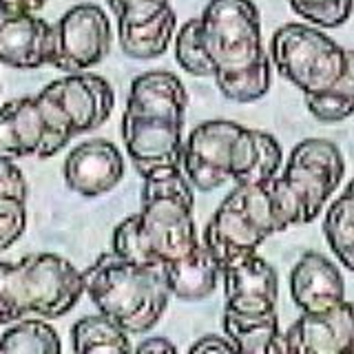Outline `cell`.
<instances>
[{"label": "cell", "mask_w": 354, "mask_h": 354, "mask_svg": "<svg viewBox=\"0 0 354 354\" xmlns=\"http://www.w3.org/2000/svg\"><path fill=\"white\" fill-rule=\"evenodd\" d=\"M47 0H0V5L9 7V9H18V11H29V14H36L44 7Z\"/></svg>", "instance_id": "34"}, {"label": "cell", "mask_w": 354, "mask_h": 354, "mask_svg": "<svg viewBox=\"0 0 354 354\" xmlns=\"http://www.w3.org/2000/svg\"><path fill=\"white\" fill-rule=\"evenodd\" d=\"M40 93L62 111L75 136L102 127L115 106L113 86L102 75L86 71L66 73L49 82Z\"/></svg>", "instance_id": "12"}, {"label": "cell", "mask_w": 354, "mask_h": 354, "mask_svg": "<svg viewBox=\"0 0 354 354\" xmlns=\"http://www.w3.org/2000/svg\"><path fill=\"white\" fill-rule=\"evenodd\" d=\"M290 295L301 313H324L346 301L343 274L321 252H306L290 272Z\"/></svg>", "instance_id": "17"}, {"label": "cell", "mask_w": 354, "mask_h": 354, "mask_svg": "<svg viewBox=\"0 0 354 354\" xmlns=\"http://www.w3.org/2000/svg\"><path fill=\"white\" fill-rule=\"evenodd\" d=\"M27 226V208L25 202L5 199L0 202V250H7L16 243Z\"/></svg>", "instance_id": "30"}, {"label": "cell", "mask_w": 354, "mask_h": 354, "mask_svg": "<svg viewBox=\"0 0 354 354\" xmlns=\"http://www.w3.org/2000/svg\"><path fill=\"white\" fill-rule=\"evenodd\" d=\"M84 295V277L71 261L53 252L0 261V324L27 317L58 319Z\"/></svg>", "instance_id": "4"}, {"label": "cell", "mask_w": 354, "mask_h": 354, "mask_svg": "<svg viewBox=\"0 0 354 354\" xmlns=\"http://www.w3.org/2000/svg\"><path fill=\"white\" fill-rule=\"evenodd\" d=\"M224 332L235 343L237 352L248 354H283L286 341L279 330V317L272 315H239L232 310H224Z\"/></svg>", "instance_id": "21"}, {"label": "cell", "mask_w": 354, "mask_h": 354, "mask_svg": "<svg viewBox=\"0 0 354 354\" xmlns=\"http://www.w3.org/2000/svg\"><path fill=\"white\" fill-rule=\"evenodd\" d=\"M288 3L299 18L321 29L346 25L354 7V0H288Z\"/></svg>", "instance_id": "28"}, {"label": "cell", "mask_w": 354, "mask_h": 354, "mask_svg": "<svg viewBox=\"0 0 354 354\" xmlns=\"http://www.w3.org/2000/svg\"><path fill=\"white\" fill-rule=\"evenodd\" d=\"M106 3L118 16V27L144 25L171 7L169 0H106Z\"/></svg>", "instance_id": "29"}, {"label": "cell", "mask_w": 354, "mask_h": 354, "mask_svg": "<svg viewBox=\"0 0 354 354\" xmlns=\"http://www.w3.org/2000/svg\"><path fill=\"white\" fill-rule=\"evenodd\" d=\"M175 58L184 71L197 77H213V66L199 38V18L188 20L175 36Z\"/></svg>", "instance_id": "27"}, {"label": "cell", "mask_w": 354, "mask_h": 354, "mask_svg": "<svg viewBox=\"0 0 354 354\" xmlns=\"http://www.w3.org/2000/svg\"><path fill=\"white\" fill-rule=\"evenodd\" d=\"M29 186L22 171L14 164V160L0 158V202L5 199H18V202H27Z\"/></svg>", "instance_id": "31"}, {"label": "cell", "mask_w": 354, "mask_h": 354, "mask_svg": "<svg viewBox=\"0 0 354 354\" xmlns=\"http://www.w3.org/2000/svg\"><path fill=\"white\" fill-rule=\"evenodd\" d=\"M274 232H283L268 184H235L204 230L219 268L250 257Z\"/></svg>", "instance_id": "6"}, {"label": "cell", "mask_w": 354, "mask_h": 354, "mask_svg": "<svg viewBox=\"0 0 354 354\" xmlns=\"http://www.w3.org/2000/svg\"><path fill=\"white\" fill-rule=\"evenodd\" d=\"M343 173L346 162L335 142L321 138L299 142L288 158L283 175L266 180L281 230L310 224L339 188Z\"/></svg>", "instance_id": "5"}, {"label": "cell", "mask_w": 354, "mask_h": 354, "mask_svg": "<svg viewBox=\"0 0 354 354\" xmlns=\"http://www.w3.org/2000/svg\"><path fill=\"white\" fill-rule=\"evenodd\" d=\"M324 235L341 266L354 272V180L326 210Z\"/></svg>", "instance_id": "23"}, {"label": "cell", "mask_w": 354, "mask_h": 354, "mask_svg": "<svg viewBox=\"0 0 354 354\" xmlns=\"http://www.w3.org/2000/svg\"><path fill=\"white\" fill-rule=\"evenodd\" d=\"M193 184L180 166L144 177L142 210L120 221L111 248L122 259L144 266H164L197 246L193 219Z\"/></svg>", "instance_id": "1"}, {"label": "cell", "mask_w": 354, "mask_h": 354, "mask_svg": "<svg viewBox=\"0 0 354 354\" xmlns=\"http://www.w3.org/2000/svg\"><path fill=\"white\" fill-rule=\"evenodd\" d=\"M73 129L49 97H18L0 109V158L47 160L71 142Z\"/></svg>", "instance_id": "8"}, {"label": "cell", "mask_w": 354, "mask_h": 354, "mask_svg": "<svg viewBox=\"0 0 354 354\" xmlns=\"http://www.w3.org/2000/svg\"><path fill=\"white\" fill-rule=\"evenodd\" d=\"M62 343L47 321L20 319L14 321L3 337H0V352L3 354H58Z\"/></svg>", "instance_id": "25"}, {"label": "cell", "mask_w": 354, "mask_h": 354, "mask_svg": "<svg viewBox=\"0 0 354 354\" xmlns=\"http://www.w3.org/2000/svg\"><path fill=\"white\" fill-rule=\"evenodd\" d=\"M73 352H131L129 332L106 315H91L75 321L71 328Z\"/></svg>", "instance_id": "24"}, {"label": "cell", "mask_w": 354, "mask_h": 354, "mask_svg": "<svg viewBox=\"0 0 354 354\" xmlns=\"http://www.w3.org/2000/svg\"><path fill=\"white\" fill-rule=\"evenodd\" d=\"M350 53L321 29L304 22H288L270 40L277 71L306 97L330 91L348 73Z\"/></svg>", "instance_id": "7"}, {"label": "cell", "mask_w": 354, "mask_h": 354, "mask_svg": "<svg viewBox=\"0 0 354 354\" xmlns=\"http://www.w3.org/2000/svg\"><path fill=\"white\" fill-rule=\"evenodd\" d=\"M82 277L93 306L129 335L153 330L171 299L164 266L133 263L115 252L100 254Z\"/></svg>", "instance_id": "3"}, {"label": "cell", "mask_w": 354, "mask_h": 354, "mask_svg": "<svg viewBox=\"0 0 354 354\" xmlns=\"http://www.w3.org/2000/svg\"><path fill=\"white\" fill-rule=\"evenodd\" d=\"M55 51L51 64L64 73H82L102 62L113 42L102 7L82 3L71 7L53 27Z\"/></svg>", "instance_id": "10"}, {"label": "cell", "mask_w": 354, "mask_h": 354, "mask_svg": "<svg viewBox=\"0 0 354 354\" xmlns=\"http://www.w3.org/2000/svg\"><path fill=\"white\" fill-rule=\"evenodd\" d=\"M191 352L199 354V352H237L235 343H232L228 337H219V335H206L197 343L191 346Z\"/></svg>", "instance_id": "32"}, {"label": "cell", "mask_w": 354, "mask_h": 354, "mask_svg": "<svg viewBox=\"0 0 354 354\" xmlns=\"http://www.w3.org/2000/svg\"><path fill=\"white\" fill-rule=\"evenodd\" d=\"M164 274L173 297L182 301H202L215 292L221 268L206 243H197L184 257L164 263Z\"/></svg>", "instance_id": "18"}, {"label": "cell", "mask_w": 354, "mask_h": 354, "mask_svg": "<svg viewBox=\"0 0 354 354\" xmlns=\"http://www.w3.org/2000/svg\"><path fill=\"white\" fill-rule=\"evenodd\" d=\"M188 93L184 82L171 71H149L131 82L127 109L133 113H160L184 120Z\"/></svg>", "instance_id": "19"}, {"label": "cell", "mask_w": 354, "mask_h": 354, "mask_svg": "<svg viewBox=\"0 0 354 354\" xmlns=\"http://www.w3.org/2000/svg\"><path fill=\"white\" fill-rule=\"evenodd\" d=\"M306 106L319 122H326V124L343 122L354 113V51L350 53L348 73L330 91L306 97Z\"/></svg>", "instance_id": "26"}, {"label": "cell", "mask_w": 354, "mask_h": 354, "mask_svg": "<svg viewBox=\"0 0 354 354\" xmlns=\"http://www.w3.org/2000/svg\"><path fill=\"white\" fill-rule=\"evenodd\" d=\"M243 127L230 120H208L197 124L184 140L182 166L197 191L210 193L232 180L235 151Z\"/></svg>", "instance_id": "9"}, {"label": "cell", "mask_w": 354, "mask_h": 354, "mask_svg": "<svg viewBox=\"0 0 354 354\" xmlns=\"http://www.w3.org/2000/svg\"><path fill=\"white\" fill-rule=\"evenodd\" d=\"M283 160L279 142L270 133L243 127L235 151L232 182L235 184H261L277 175Z\"/></svg>", "instance_id": "20"}, {"label": "cell", "mask_w": 354, "mask_h": 354, "mask_svg": "<svg viewBox=\"0 0 354 354\" xmlns=\"http://www.w3.org/2000/svg\"><path fill=\"white\" fill-rule=\"evenodd\" d=\"M283 341L286 352L297 354H354V304L304 313L286 330Z\"/></svg>", "instance_id": "13"}, {"label": "cell", "mask_w": 354, "mask_h": 354, "mask_svg": "<svg viewBox=\"0 0 354 354\" xmlns=\"http://www.w3.org/2000/svg\"><path fill=\"white\" fill-rule=\"evenodd\" d=\"M64 182L73 193L82 197H100L122 182L124 177V160L118 147L109 140H88L66 155Z\"/></svg>", "instance_id": "16"}, {"label": "cell", "mask_w": 354, "mask_h": 354, "mask_svg": "<svg viewBox=\"0 0 354 354\" xmlns=\"http://www.w3.org/2000/svg\"><path fill=\"white\" fill-rule=\"evenodd\" d=\"M182 129L184 120L160 113H133L122 115V140L136 171L147 177L160 169L182 166Z\"/></svg>", "instance_id": "11"}, {"label": "cell", "mask_w": 354, "mask_h": 354, "mask_svg": "<svg viewBox=\"0 0 354 354\" xmlns=\"http://www.w3.org/2000/svg\"><path fill=\"white\" fill-rule=\"evenodd\" d=\"M55 31L29 11L0 5V62L14 69H40L51 64Z\"/></svg>", "instance_id": "14"}, {"label": "cell", "mask_w": 354, "mask_h": 354, "mask_svg": "<svg viewBox=\"0 0 354 354\" xmlns=\"http://www.w3.org/2000/svg\"><path fill=\"white\" fill-rule=\"evenodd\" d=\"M226 308L239 315H272L279 301L277 270L257 252L221 270Z\"/></svg>", "instance_id": "15"}, {"label": "cell", "mask_w": 354, "mask_h": 354, "mask_svg": "<svg viewBox=\"0 0 354 354\" xmlns=\"http://www.w3.org/2000/svg\"><path fill=\"white\" fill-rule=\"evenodd\" d=\"M175 11L169 7L160 14L158 18H153L144 25H129V27H118V40L120 49L129 58L136 60H151L162 55L169 49L171 38L175 36Z\"/></svg>", "instance_id": "22"}, {"label": "cell", "mask_w": 354, "mask_h": 354, "mask_svg": "<svg viewBox=\"0 0 354 354\" xmlns=\"http://www.w3.org/2000/svg\"><path fill=\"white\" fill-rule=\"evenodd\" d=\"M140 354L144 352H153V354H171V352H177V348L173 346V343L166 339V337H153V339H147V341H142L140 346L136 348Z\"/></svg>", "instance_id": "33"}, {"label": "cell", "mask_w": 354, "mask_h": 354, "mask_svg": "<svg viewBox=\"0 0 354 354\" xmlns=\"http://www.w3.org/2000/svg\"><path fill=\"white\" fill-rule=\"evenodd\" d=\"M199 38L221 95L248 104L268 93L270 58L252 0H208L199 16Z\"/></svg>", "instance_id": "2"}]
</instances>
